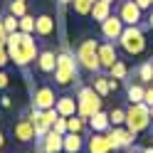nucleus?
I'll return each mask as SVG.
<instances>
[{
    "mask_svg": "<svg viewBox=\"0 0 153 153\" xmlns=\"http://www.w3.org/2000/svg\"><path fill=\"white\" fill-rule=\"evenodd\" d=\"M151 121H153V106H151Z\"/></svg>",
    "mask_w": 153,
    "mask_h": 153,
    "instance_id": "37998d69",
    "label": "nucleus"
},
{
    "mask_svg": "<svg viewBox=\"0 0 153 153\" xmlns=\"http://www.w3.org/2000/svg\"><path fill=\"white\" fill-rule=\"evenodd\" d=\"M138 153H153V146H146V148H141Z\"/></svg>",
    "mask_w": 153,
    "mask_h": 153,
    "instance_id": "58836bf2",
    "label": "nucleus"
},
{
    "mask_svg": "<svg viewBox=\"0 0 153 153\" xmlns=\"http://www.w3.org/2000/svg\"><path fill=\"white\" fill-rule=\"evenodd\" d=\"M128 131L133 133H141L146 131L151 126V106H146V104H131V106L126 109V123H123Z\"/></svg>",
    "mask_w": 153,
    "mask_h": 153,
    "instance_id": "423d86ee",
    "label": "nucleus"
},
{
    "mask_svg": "<svg viewBox=\"0 0 153 153\" xmlns=\"http://www.w3.org/2000/svg\"><path fill=\"white\" fill-rule=\"evenodd\" d=\"M57 119H59V111H57V109H47V111H45V121L50 123V126H54Z\"/></svg>",
    "mask_w": 153,
    "mask_h": 153,
    "instance_id": "7c9ffc66",
    "label": "nucleus"
},
{
    "mask_svg": "<svg viewBox=\"0 0 153 153\" xmlns=\"http://www.w3.org/2000/svg\"><path fill=\"white\" fill-rule=\"evenodd\" d=\"M89 126L94 133H106L111 128V121H109V114H104V111H97L94 116L89 119Z\"/></svg>",
    "mask_w": 153,
    "mask_h": 153,
    "instance_id": "a211bd4d",
    "label": "nucleus"
},
{
    "mask_svg": "<svg viewBox=\"0 0 153 153\" xmlns=\"http://www.w3.org/2000/svg\"><path fill=\"white\" fill-rule=\"evenodd\" d=\"M123 20L119 15H109L106 20L101 22V37L106 42H119V37H121V32H123Z\"/></svg>",
    "mask_w": 153,
    "mask_h": 153,
    "instance_id": "1a4fd4ad",
    "label": "nucleus"
},
{
    "mask_svg": "<svg viewBox=\"0 0 153 153\" xmlns=\"http://www.w3.org/2000/svg\"><path fill=\"white\" fill-rule=\"evenodd\" d=\"M84 138L82 133H64V153H82Z\"/></svg>",
    "mask_w": 153,
    "mask_h": 153,
    "instance_id": "6ab92c4d",
    "label": "nucleus"
},
{
    "mask_svg": "<svg viewBox=\"0 0 153 153\" xmlns=\"http://www.w3.org/2000/svg\"><path fill=\"white\" fill-rule=\"evenodd\" d=\"M91 17H94V20H97L99 25L104 22V20H106V17L111 15V5L109 3H104V0H97V3H94V7H91V13H89Z\"/></svg>",
    "mask_w": 153,
    "mask_h": 153,
    "instance_id": "aec40b11",
    "label": "nucleus"
},
{
    "mask_svg": "<svg viewBox=\"0 0 153 153\" xmlns=\"http://www.w3.org/2000/svg\"><path fill=\"white\" fill-rule=\"evenodd\" d=\"M52 128H54L57 133H62V136H64V133H67V119H64V116H59V119L54 121V126H52Z\"/></svg>",
    "mask_w": 153,
    "mask_h": 153,
    "instance_id": "2f4dec72",
    "label": "nucleus"
},
{
    "mask_svg": "<svg viewBox=\"0 0 153 153\" xmlns=\"http://www.w3.org/2000/svg\"><path fill=\"white\" fill-rule=\"evenodd\" d=\"M84 126H87V119H82L79 114H74V116L67 119V133H82Z\"/></svg>",
    "mask_w": 153,
    "mask_h": 153,
    "instance_id": "b1692460",
    "label": "nucleus"
},
{
    "mask_svg": "<svg viewBox=\"0 0 153 153\" xmlns=\"http://www.w3.org/2000/svg\"><path fill=\"white\" fill-rule=\"evenodd\" d=\"M136 74H138L141 84H151L153 82V64H151V59L148 62H141L138 69H136Z\"/></svg>",
    "mask_w": 153,
    "mask_h": 153,
    "instance_id": "5701e85b",
    "label": "nucleus"
},
{
    "mask_svg": "<svg viewBox=\"0 0 153 153\" xmlns=\"http://www.w3.org/2000/svg\"><path fill=\"white\" fill-rule=\"evenodd\" d=\"M3 25H5V32L10 35V32H17L20 30V17H15V15H3Z\"/></svg>",
    "mask_w": 153,
    "mask_h": 153,
    "instance_id": "cd10ccee",
    "label": "nucleus"
},
{
    "mask_svg": "<svg viewBox=\"0 0 153 153\" xmlns=\"http://www.w3.org/2000/svg\"><path fill=\"white\" fill-rule=\"evenodd\" d=\"M54 104H57V94H54L52 87L42 84V87L35 89V94H32V109L47 111V109H54Z\"/></svg>",
    "mask_w": 153,
    "mask_h": 153,
    "instance_id": "6e6552de",
    "label": "nucleus"
},
{
    "mask_svg": "<svg viewBox=\"0 0 153 153\" xmlns=\"http://www.w3.org/2000/svg\"><path fill=\"white\" fill-rule=\"evenodd\" d=\"M74 0H59V7H64V5H72Z\"/></svg>",
    "mask_w": 153,
    "mask_h": 153,
    "instance_id": "ea45409f",
    "label": "nucleus"
},
{
    "mask_svg": "<svg viewBox=\"0 0 153 153\" xmlns=\"http://www.w3.org/2000/svg\"><path fill=\"white\" fill-rule=\"evenodd\" d=\"M54 32V17L52 15H37L35 17V35L37 37H50Z\"/></svg>",
    "mask_w": 153,
    "mask_h": 153,
    "instance_id": "dca6fc26",
    "label": "nucleus"
},
{
    "mask_svg": "<svg viewBox=\"0 0 153 153\" xmlns=\"http://www.w3.org/2000/svg\"><path fill=\"white\" fill-rule=\"evenodd\" d=\"M119 45L126 54H141L146 50V30L141 25H133V27H123V32L119 37Z\"/></svg>",
    "mask_w": 153,
    "mask_h": 153,
    "instance_id": "20e7f679",
    "label": "nucleus"
},
{
    "mask_svg": "<svg viewBox=\"0 0 153 153\" xmlns=\"http://www.w3.org/2000/svg\"><path fill=\"white\" fill-rule=\"evenodd\" d=\"M143 104H146V106H153V87H146V94H143Z\"/></svg>",
    "mask_w": 153,
    "mask_h": 153,
    "instance_id": "72a5a7b5",
    "label": "nucleus"
},
{
    "mask_svg": "<svg viewBox=\"0 0 153 153\" xmlns=\"http://www.w3.org/2000/svg\"><path fill=\"white\" fill-rule=\"evenodd\" d=\"M119 62V54H116V47H114V42H99V64H101V69H111L114 64Z\"/></svg>",
    "mask_w": 153,
    "mask_h": 153,
    "instance_id": "9b49d317",
    "label": "nucleus"
},
{
    "mask_svg": "<svg viewBox=\"0 0 153 153\" xmlns=\"http://www.w3.org/2000/svg\"><path fill=\"white\" fill-rule=\"evenodd\" d=\"M133 3H136V5L141 7V10H148V7L153 5V3H151V0H133Z\"/></svg>",
    "mask_w": 153,
    "mask_h": 153,
    "instance_id": "c9c22d12",
    "label": "nucleus"
},
{
    "mask_svg": "<svg viewBox=\"0 0 153 153\" xmlns=\"http://www.w3.org/2000/svg\"><path fill=\"white\" fill-rule=\"evenodd\" d=\"M151 3H153V0H151Z\"/></svg>",
    "mask_w": 153,
    "mask_h": 153,
    "instance_id": "8fccbe9b",
    "label": "nucleus"
},
{
    "mask_svg": "<svg viewBox=\"0 0 153 153\" xmlns=\"http://www.w3.org/2000/svg\"><path fill=\"white\" fill-rule=\"evenodd\" d=\"M0 69H3V64H0Z\"/></svg>",
    "mask_w": 153,
    "mask_h": 153,
    "instance_id": "49530a36",
    "label": "nucleus"
},
{
    "mask_svg": "<svg viewBox=\"0 0 153 153\" xmlns=\"http://www.w3.org/2000/svg\"><path fill=\"white\" fill-rule=\"evenodd\" d=\"M74 54H76V62H79L82 69H87L91 74L101 72V64H99V40H82Z\"/></svg>",
    "mask_w": 153,
    "mask_h": 153,
    "instance_id": "7ed1b4c3",
    "label": "nucleus"
},
{
    "mask_svg": "<svg viewBox=\"0 0 153 153\" xmlns=\"http://www.w3.org/2000/svg\"><path fill=\"white\" fill-rule=\"evenodd\" d=\"M94 3H97V0H74V3H72V10H74L76 15H89L91 7H94Z\"/></svg>",
    "mask_w": 153,
    "mask_h": 153,
    "instance_id": "a878e982",
    "label": "nucleus"
},
{
    "mask_svg": "<svg viewBox=\"0 0 153 153\" xmlns=\"http://www.w3.org/2000/svg\"><path fill=\"white\" fill-rule=\"evenodd\" d=\"M54 109L59 111V116H64V119L74 116V114H76V97H72V94L57 97V104H54Z\"/></svg>",
    "mask_w": 153,
    "mask_h": 153,
    "instance_id": "4468645a",
    "label": "nucleus"
},
{
    "mask_svg": "<svg viewBox=\"0 0 153 153\" xmlns=\"http://www.w3.org/2000/svg\"><path fill=\"white\" fill-rule=\"evenodd\" d=\"M37 69H40L42 74H54V67H57V54L52 50H40V54H37Z\"/></svg>",
    "mask_w": 153,
    "mask_h": 153,
    "instance_id": "f8f14e48",
    "label": "nucleus"
},
{
    "mask_svg": "<svg viewBox=\"0 0 153 153\" xmlns=\"http://www.w3.org/2000/svg\"><path fill=\"white\" fill-rule=\"evenodd\" d=\"M37 143H40V151L42 153H62L64 151V136L57 133L54 128H50Z\"/></svg>",
    "mask_w": 153,
    "mask_h": 153,
    "instance_id": "9d476101",
    "label": "nucleus"
},
{
    "mask_svg": "<svg viewBox=\"0 0 153 153\" xmlns=\"http://www.w3.org/2000/svg\"><path fill=\"white\" fill-rule=\"evenodd\" d=\"M37 153H42V151H37Z\"/></svg>",
    "mask_w": 153,
    "mask_h": 153,
    "instance_id": "de8ad7c7",
    "label": "nucleus"
},
{
    "mask_svg": "<svg viewBox=\"0 0 153 153\" xmlns=\"http://www.w3.org/2000/svg\"><path fill=\"white\" fill-rule=\"evenodd\" d=\"M104 3H109V5H111V3H114V0H104Z\"/></svg>",
    "mask_w": 153,
    "mask_h": 153,
    "instance_id": "c03bdc74",
    "label": "nucleus"
},
{
    "mask_svg": "<svg viewBox=\"0 0 153 153\" xmlns=\"http://www.w3.org/2000/svg\"><path fill=\"white\" fill-rule=\"evenodd\" d=\"M109 76H111V79H116V82H123V79L128 76V67L119 59V62H116V64H114L111 69H109Z\"/></svg>",
    "mask_w": 153,
    "mask_h": 153,
    "instance_id": "393cba45",
    "label": "nucleus"
},
{
    "mask_svg": "<svg viewBox=\"0 0 153 153\" xmlns=\"http://www.w3.org/2000/svg\"><path fill=\"white\" fill-rule=\"evenodd\" d=\"M7 32H5V25H3V17H0V40H5Z\"/></svg>",
    "mask_w": 153,
    "mask_h": 153,
    "instance_id": "4c0bfd02",
    "label": "nucleus"
},
{
    "mask_svg": "<svg viewBox=\"0 0 153 153\" xmlns=\"http://www.w3.org/2000/svg\"><path fill=\"white\" fill-rule=\"evenodd\" d=\"M0 148H3V133H0Z\"/></svg>",
    "mask_w": 153,
    "mask_h": 153,
    "instance_id": "79ce46f5",
    "label": "nucleus"
},
{
    "mask_svg": "<svg viewBox=\"0 0 153 153\" xmlns=\"http://www.w3.org/2000/svg\"><path fill=\"white\" fill-rule=\"evenodd\" d=\"M87 148H89V153H111L106 136H104V133H94V131H91V136H89Z\"/></svg>",
    "mask_w": 153,
    "mask_h": 153,
    "instance_id": "f3484780",
    "label": "nucleus"
},
{
    "mask_svg": "<svg viewBox=\"0 0 153 153\" xmlns=\"http://www.w3.org/2000/svg\"><path fill=\"white\" fill-rule=\"evenodd\" d=\"M109 121H111V126H123L126 123V109H111Z\"/></svg>",
    "mask_w": 153,
    "mask_h": 153,
    "instance_id": "c85d7f7f",
    "label": "nucleus"
},
{
    "mask_svg": "<svg viewBox=\"0 0 153 153\" xmlns=\"http://www.w3.org/2000/svg\"><path fill=\"white\" fill-rule=\"evenodd\" d=\"M13 131H15V138H17V141H22V143L35 141V126L30 123V119H20V121L13 126Z\"/></svg>",
    "mask_w": 153,
    "mask_h": 153,
    "instance_id": "2eb2a0df",
    "label": "nucleus"
},
{
    "mask_svg": "<svg viewBox=\"0 0 153 153\" xmlns=\"http://www.w3.org/2000/svg\"><path fill=\"white\" fill-rule=\"evenodd\" d=\"M7 82H10L7 72H3V69H0V89H5V87H7Z\"/></svg>",
    "mask_w": 153,
    "mask_h": 153,
    "instance_id": "f704fd0d",
    "label": "nucleus"
},
{
    "mask_svg": "<svg viewBox=\"0 0 153 153\" xmlns=\"http://www.w3.org/2000/svg\"><path fill=\"white\" fill-rule=\"evenodd\" d=\"M97 111H101V97L91 87H79V91H76V114L89 121Z\"/></svg>",
    "mask_w": 153,
    "mask_h": 153,
    "instance_id": "39448f33",
    "label": "nucleus"
},
{
    "mask_svg": "<svg viewBox=\"0 0 153 153\" xmlns=\"http://www.w3.org/2000/svg\"><path fill=\"white\" fill-rule=\"evenodd\" d=\"M131 153H138V151H131Z\"/></svg>",
    "mask_w": 153,
    "mask_h": 153,
    "instance_id": "a18cd8bd",
    "label": "nucleus"
},
{
    "mask_svg": "<svg viewBox=\"0 0 153 153\" xmlns=\"http://www.w3.org/2000/svg\"><path fill=\"white\" fill-rule=\"evenodd\" d=\"M0 104H3L5 109H10V104H13V101H10V97H0Z\"/></svg>",
    "mask_w": 153,
    "mask_h": 153,
    "instance_id": "e433bc0d",
    "label": "nucleus"
},
{
    "mask_svg": "<svg viewBox=\"0 0 153 153\" xmlns=\"http://www.w3.org/2000/svg\"><path fill=\"white\" fill-rule=\"evenodd\" d=\"M5 47H7V57H10V62H15L20 69H25L30 62L37 59V54H40V50H37V42L32 35L27 32H10L5 37Z\"/></svg>",
    "mask_w": 153,
    "mask_h": 153,
    "instance_id": "f257e3e1",
    "label": "nucleus"
},
{
    "mask_svg": "<svg viewBox=\"0 0 153 153\" xmlns=\"http://www.w3.org/2000/svg\"><path fill=\"white\" fill-rule=\"evenodd\" d=\"M143 94H146V87H143V84H128L126 87V97H128L131 104H141Z\"/></svg>",
    "mask_w": 153,
    "mask_h": 153,
    "instance_id": "4be33fe9",
    "label": "nucleus"
},
{
    "mask_svg": "<svg viewBox=\"0 0 153 153\" xmlns=\"http://www.w3.org/2000/svg\"><path fill=\"white\" fill-rule=\"evenodd\" d=\"M76 79H79V62H76V54H72L64 47V50L57 54L54 84H57V87H72Z\"/></svg>",
    "mask_w": 153,
    "mask_h": 153,
    "instance_id": "f03ea898",
    "label": "nucleus"
},
{
    "mask_svg": "<svg viewBox=\"0 0 153 153\" xmlns=\"http://www.w3.org/2000/svg\"><path fill=\"white\" fill-rule=\"evenodd\" d=\"M20 32L35 35V17H32V15H22V17H20Z\"/></svg>",
    "mask_w": 153,
    "mask_h": 153,
    "instance_id": "c756f323",
    "label": "nucleus"
},
{
    "mask_svg": "<svg viewBox=\"0 0 153 153\" xmlns=\"http://www.w3.org/2000/svg\"><path fill=\"white\" fill-rule=\"evenodd\" d=\"M141 13H143V10H141L136 3H133V0H121L116 15L123 20V25H126V27H133V25H141V20H143Z\"/></svg>",
    "mask_w": 153,
    "mask_h": 153,
    "instance_id": "0eeeda50",
    "label": "nucleus"
},
{
    "mask_svg": "<svg viewBox=\"0 0 153 153\" xmlns=\"http://www.w3.org/2000/svg\"><path fill=\"white\" fill-rule=\"evenodd\" d=\"M151 64H153V59H151Z\"/></svg>",
    "mask_w": 153,
    "mask_h": 153,
    "instance_id": "09e8293b",
    "label": "nucleus"
},
{
    "mask_svg": "<svg viewBox=\"0 0 153 153\" xmlns=\"http://www.w3.org/2000/svg\"><path fill=\"white\" fill-rule=\"evenodd\" d=\"M7 10H10V15H15V17L27 15V0H10Z\"/></svg>",
    "mask_w": 153,
    "mask_h": 153,
    "instance_id": "bb28decb",
    "label": "nucleus"
},
{
    "mask_svg": "<svg viewBox=\"0 0 153 153\" xmlns=\"http://www.w3.org/2000/svg\"><path fill=\"white\" fill-rule=\"evenodd\" d=\"M10 62V57H7V47H5V40H0V64H7Z\"/></svg>",
    "mask_w": 153,
    "mask_h": 153,
    "instance_id": "473e14b6",
    "label": "nucleus"
},
{
    "mask_svg": "<svg viewBox=\"0 0 153 153\" xmlns=\"http://www.w3.org/2000/svg\"><path fill=\"white\" fill-rule=\"evenodd\" d=\"M91 89L97 91L101 99H104V97H109V94H111V87H109V76H104V74H97V79H94Z\"/></svg>",
    "mask_w": 153,
    "mask_h": 153,
    "instance_id": "412c9836",
    "label": "nucleus"
},
{
    "mask_svg": "<svg viewBox=\"0 0 153 153\" xmlns=\"http://www.w3.org/2000/svg\"><path fill=\"white\" fill-rule=\"evenodd\" d=\"M148 27L153 30V10H151V15H148Z\"/></svg>",
    "mask_w": 153,
    "mask_h": 153,
    "instance_id": "a19ab883",
    "label": "nucleus"
},
{
    "mask_svg": "<svg viewBox=\"0 0 153 153\" xmlns=\"http://www.w3.org/2000/svg\"><path fill=\"white\" fill-rule=\"evenodd\" d=\"M27 119H30V123L35 126V138H37V141H40L45 133L52 128L50 123L45 121V111H40V109H30V116H27Z\"/></svg>",
    "mask_w": 153,
    "mask_h": 153,
    "instance_id": "ddd939ff",
    "label": "nucleus"
}]
</instances>
